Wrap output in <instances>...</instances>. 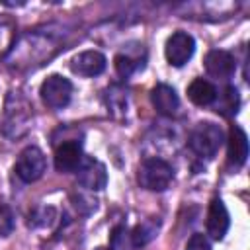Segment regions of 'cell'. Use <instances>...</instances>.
<instances>
[{
	"mask_svg": "<svg viewBox=\"0 0 250 250\" xmlns=\"http://www.w3.org/2000/svg\"><path fill=\"white\" fill-rule=\"evenodd\" d=\"M223 141H225V137H223V129L219 125H215L211 121H201L191 129L188 145L199 158L211 160L223 146Z\"/></svg>",
	"mask_w": 250,
	"mask_h": 250,
	"instance_id": "obj_1",
	"label": "cell"
},
{
	"mask_svg": "<svg viewBox=\"0 0 250 250\" xmlns=\"http://www.w3.org/2000/svg\"><path fill=\"white\" fill-rule=\"evenodd\" d=\"M174 178L172 166L162 158H146L141 162L137 172V182L148 191H164Z\"/></svg>",
	"mask_w": 250,
	"mask_h": 250,
	"instance_id": "obj_2",
	"label": "cell"
},
{
	"mask_svg": "<svg viewBox=\"0 0 250 250\" xmlns=\"http://www.w3.org/2000/svg\"><path fill=\"white\" fill-rule=\"evenodd\" d=\"M45 168H47L45 154H43L41 148H37V146H33V145H31V146H25V148L18 154L16 164H14L16 176H18L21 182H25V184H31V182L39 180V178L43 176Z\"/></svg>",
	"mask_w": 250,
	"mask_h": 250,
	"instance_id": "obj_3",
	"label": "cell"
},
{
	"mask_svg": "<svg viewBox=\"0 0 250 250\" xmlns=\"http://www.w3.org/2000/svg\"><path fill=\"white\" fill-rule=\"evenodd\" d=\"M41 100L47 107L51 109H62L64 105H68L70 96H72V84L68 78L61 76V74H51L49 78L43 80L41 88H39Z\"/></svg>",
	"mask_w": 250,
	"mask_h": 250,
	"instance_id": "obj_4",
	"label": "cell"
},
{
	"mask_svg": "<svg viewBox=\"0 0 250 250\" xmlns=\"http://www.w3.org/2000/svg\"><path fill=\"white\" fill-rule=\"evenodd\" d=\"M193 51H195V41L186 31L172 33L168 37V41H166V47H164L166 61L172 66H184L193 57Z\"/></svg>",
	"mask_w": 250,
	"mask_h": 250,
	"instance_id": "obj_5",
	"label": "cell"
},
{
	"mask_svg": "<svg viewBox=\"0 0 250 250\" xmlns=\"http://www.w3.org/2000/svg\"><path fill=\"white\" fill-rule=\"evenodd\" d=\"M76 176H78V184L86 189H92V191H100L107 184L105 166L94 156H84L82 158L80 166L76 168Z\"/></svg>",
	"mask_w": 250,
	"mask_h": 250,
	"instance_id": "obj_6",
	"label": "cell"
},
{
	"mask_svg": "<svg viewBox=\"0 0 250 250\" xmlns=\"http://www.w3.org/2000/svg\"><path fill=\"white\" fill-rule=\"evenodd\" d=\"M229 227H230L229 211H227L223 199H221V197H215V199L209 203V211H207V221H205L207 234H209L213 240H221V238H225Z\"/></svg>",
	"mask_w": 250,
	"mask_h": 250,
	"instance_id": "obj_7",
	"label": "cell"
},
{
	"mask_svg": "<svg viewBox=\"0 0 250 250\" xmlns=\"http://www.w3.org/2000/svg\"><path fill=\"white\" fill-rule=\"evenodd\" d=\"M205 70L209 76L219 80H229L236 70V61L229 51L213 49L205 57Z\"/></svg>",
	"mask_w": 250,
	"mask_h": 250,
	"instance_id": "obj_8",
	"label": "cell"
},
{
	"mask_svg": "<svg viewBox=\"0 0 250 250\" xmlns=\"http://www.w3.org/2000/svg\"><path fill=\"white\" fill-rule=\"evenodd\" d=\"M84 154H82V145L78 141H64L57 146L55 150V168L62 174L76 172L80 166Z\"/></svg>",
	"mask_w": 250,
	"mask_h": 250,
	"instance_id": "obj_9",
	"label": "cell"
},
{
	"mask_svg": "<svg viewBox=\"0 0 250 250\" xmlns=\"http://www.w3.org/2000/svg\"><path fill=\"white\" fill-rule=\"evenodd\" d=\"M105 57L100 51H82L70 61V68L80 76H98L105 70Z\"/></svg>",
	"mask_w": 250,
	"mask_h": 250,
	"instance_id": "obj_10",
	"label": "cell"
},
{
	"mask_svg": "<svg viewBox=\"0 0 250 250\" xmlns=\"http://www.w3.org/2000/svg\"><path fill=\"white\" fill-rule=\"evenodd\" d=\"M150 102L154 105V109L160 113V115H168L172 117L178 107H180V100H178V94L172 86L168 84H156L152 90H150Z\"/></svg>",
	"mask_w": 250,
	"mask_h": 250,
	"instance_id": "obj_11",
	"label": "cell"
},
{
	"mask_svg": "<svg viewBox=\"0 0 250 250\" xmlns=\"http://www.w3.org/2000/svg\"><path fill=\"white\" fill-rule=\"evenodd\" d=\"M229 164L234 168H240L248 158V137L242 127L232 125L229 131Z\"/></svg>",
	"mask_w": 250,
	"mask_h": 250,
	"instance_id": "obj_12",
	"label": "cell"
},
{
	"mask_svg": "<svg viewBox=\"0 0 250 250\" xmlns=\"http://www.w3.org/2000/svg\"><path fill=\"white\" fill-rule=\"evenodd\" d=\"M188 98L195 105H211L213 102H217V88L205 78H195L188 86Z\"/></svg>",
	"mask_w": 250,
	"mask_h": 250,
	"instance_id": "obj_13",
	"label": "cell"
},
{
	"mask_svg": "<svg viewBox=\"0 0 250 250\" xmlns=\"http://www.w3.org/2000/svg\"><path fill=\"white\" fill-rule=\"evenodd\" d=\"M158 227H160V221L158 219H145L143 223H139L133 230H131V242H133V246L135 248H141V246H145V244H148L154 236H156V232H158Z\"/></svg>",
	"mask_w": 250,
	"mask_h": 250,
	"instance_id": "obj_14",
	"label": "cell"
},
{
	"mask_svg": "<svg viewBox=\"0 0 250 250\" xmlns=\"http://www.w3.org/2000/svg\"><path fill=\"white\" fill-rule=\"evenodd\" d=\"M215 109L223 115H234L238 111L240 100H238V90L234 86H227L221 94H219V102H213Z\"/></svg>",
	"mask_w": 250,
	"mask_h": 250,
	"instance_id": "obj_15",
	"label": "cell"
},
{
	"mask_svg": "<svg viewBox=\"0 0 250 250\" xmlns=\"http://www.w3.org/2000/svg\"><path fill=\"white\" fill-rule=\"evenodd\" d=\"M133 246L131 242V232L125 227H115L111 232V242H109V250H129Z\"/></svg>",
	"mask_w": 250,
	"mask_h": 250,
	"instance_id": "obj_16",
	"label": "cell"
},
{
	"mask_svg": "<svg viewBox=\"0 0 250 250\" xmlns=\"http://www.w3.org/2000/svg\"><path fill=\"white\" fill-rule=\"evenodd\" d=\"M113 64H115L117 74L123 76V78H129V76L137 70V62H135L131 57H127V55H117Z\"/></svg>",
	"mask_w": 250,
	"mask_h": 250,
	"instance_id": "obj_17",
	"label": "cell"
},
{
	"mask_svg": "<svg viewBox=\"0 0 250 250\" xmlns=\"http://www.w3.org/2000/svg\"><path fill=\"white\" fill-rule=\"evenodd\" d=\"M14 229V215H12V209L0 201V236H8Z\"/></svg>",
	"mask_w": 250,
	"mask_h": 250,
	"instance_id": "obj_18",
	"label": "cell"
},
{
	"mask_svg": "<svg viewBox=\"0 0 250 250\" xmlns=\"http://www.w3.org/2000/svg\"><path fill=\"white\" fill-rule=\"evenodd\" d=\"M186 250H211V244H209V240H207L205 234L195 232V234H191V238L188 240Z\"/></svg>",
	"mask_w": 250,
	"mask_h": 250,
	"instance_id": "obj_19",
	"label": "cell"
},
{
	"mask_svg": "<svg viewBox=\"0 0 250 250\" xmlns=\"http://www.w3.org/2000/svg\"><path fill=\"white\" fill-rule=\"evenodd\" d=\"M96 250H109V248H104V246H98Z\"/></svg>",
	"mask_w": 250,
	"mask_h": 250,
	"instance_id": "obj_20",
	"label": "cell"
}]
</instances>
